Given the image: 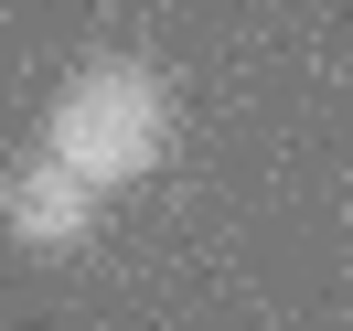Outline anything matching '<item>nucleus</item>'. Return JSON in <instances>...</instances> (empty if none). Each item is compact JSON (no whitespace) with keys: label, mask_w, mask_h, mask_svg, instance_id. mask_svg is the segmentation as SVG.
<instances>
[{"label":"nucleus","mask_w":353,"mask_h":331,"mask_svg":"<svg viewBox=\"0 0 353 331\" xmlns=\"http://www.w3.org/2000/svg\"><path fill=\"white\" fill-rule=\"evenodd\" d=\"M0 214H11V235L22 246H75L97 224V182L86 171H65V160H22V171H11V193H0Z\"/></svg>","instance_id":"nucleus-2"},{"label":"nucleus","mask_w":353,"mask_h":331,"mask_svg":"<svg viewBox=\"0 0 353 331\" xmlns=\"http://www.w3.org/2000/svg\"><path fill=\"white\" fill-rule=\"evenodd\" d=\"M161 139H172V96H161V75L129 65V54L75 65L65 96H54V118H43V150L65 160V171H86L97 193L139 182V171L161 160Z\"/></svg>","instance_id":"nucleus-1"}]
</instances>
